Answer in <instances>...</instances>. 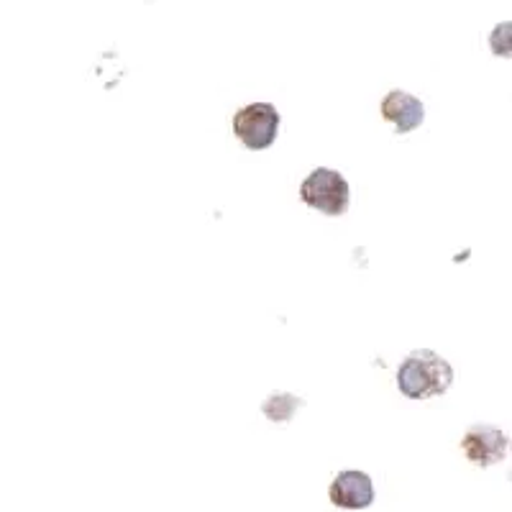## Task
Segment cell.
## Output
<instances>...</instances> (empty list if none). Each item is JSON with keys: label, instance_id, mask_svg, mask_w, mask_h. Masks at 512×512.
I'll return each instance as SVG.
<instances>
[{"label": "cell", "instance_id": "obj_1", "mask_svg": "<svg viewBox=\"0 0 512 512\" xmlns=\"http://www.w3.org/2000/svg\"><path fill=\"white\" fill-rule=\"evenodd\" d=\"M454 384V367L431 349H415L397 369V387L408 400H431L446 395Z\"/></svg>", "mask_w": 512, "mask_h": 512}, {"label": "cell", "instance_id": "obj_2", "mask_svg": "<svg viewBox=\"0 0 512 512\" xmlns=\"http://www.w3.org/2000/svg\"><path fill=\"white\" fill-rule=\"evenodd\" d=\"M300 198H303L305 205H310L313 210H320V213H326V216H344L346 208H349L351 190L349 182H346V177L341 172L318 167L300 185Z\"/></svg>", "mask_w": 512, "mask_h": 512}, {"label": "cell", "instance_id": "obj_3", "mask_svg": "<svg viewBox=\"0 0 512 512\" xmlns=\"http://www.w3.org/2000/svg\"><path fill=\"white\" fill-rule=\"evenodd\" d=\"M280 123L282 118L272 103H251L233 116V134L246 149L262 152L277 141Z\"/></svg>", "mask_w": 512, "mask_h": 512}, {"label": "cell", "instance_id": "obj_4", "mask_svg": "<svg viewBox=\"0 0 512 512\" xmlns=\"http://www.w3.org/2000/svg\"><path fill=\"white\" fill-rule=\"evenodd\" d=\"M461 451L474 466H492L507 459L510 438L495 425H472L461 441Z\"/></svg>", "mask_w": 512, "mask_h": 512}, {"label": "cell", "instance_id": "obj_5", "mask_svg": "<svg viewBox=\"0 0 512 512\" xmlns=\"http://www.w3.org/2000/svg\"><path fill=\"white\" fill-rule=\"evenodd\" d=\"M328 497H331L333 505L344 507V510H367L374 502V484L369 474L349 469V472H341L333 479Z\"/></svg>", "mask_w": 512, "mask_h": 512}, {"label": "cell", "instance_id": "obj_6", "mask_svg": "<svg viewBox=\"0 0 512 512\" xmlns=\"http://www.w3.org/2000/svg\"><path fill=\"white\" fill-rule=\"evenodd\" d=\"M382 116L384 121L395 123L397 134H410L425 121V108L405 90H390L382 100Z\"/></svg>", "mask_w": 512, "mask_h": 512}, {"label": "cell", "instance_id": "obj_7", "mask_svg": "<svg viewBox=\"0 0 512 512\" xmlns=\"http://www.w3.org/2000/svg\"><path fill=\"white\" fill-rule=\"evenodd\" d=\"M305 405L303 397L287 395V392H272V395L264 400L262 413L267 415L272 423H290L295 418V413Z\"/></svg>", "mask_w": 512, "mask_h": 512}]
</instances>
